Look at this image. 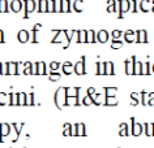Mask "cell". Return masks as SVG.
I'll return each instance as SVG.
<instances>
[{
  "label": "cell",
  "instance_id": "1",
  "mask_svg": "<svg viewBox=\"0 0 154 148\" xmlns=\"http://www.w3.org/2000/svg\"><path fill=\"white\" fill-rule=\"evenodd\" d=\"M73 69H75V71L79 75L85 74V57H82L81 61H80L79 64H76V66L73 68Z\"/></svg>",
  "mask_w": 154,
  "mask_h": 148
},
{
  "label": "cell",
  "instance_id": "2",
  "mask_svg": "<svg viewBox=\"0 0 154 148\" xmlns=\"http://www.w3.org/2000/svg\"><path fill=\"white\" fill-rule=\"evenodd\" d=\"M142 132V127L140 123H134V118H132V134L134 136H138Z\"/></svg>",
  "mask_w": 154,
  "mask_h": 148
},
{
  "label": "cell",
  "instance_id": "3",
  "mask_svg": "<svg viewBox=\"0 0 154 148\" xmlns=\"http://www.w3.org/2000/svg\"><path fill=\"white\" fill-rule=\"evenodd\" d=\"M120 127H122V131H120V135H128V131H127V125H124V123H122L120 125Z\"/></svg>",
  "mask_w": 154,
  "mask_h": 148
},
{
  "label": "cell",
  "instance_id": "4",
  "mask_svg": "<svg viewBox=\"0 0 154 148\" xmlns=\"http://www.w3.org/2000/svg\"><path fill=\"white\" fill-rule=\"evenodd\" d=\"M148 103H149L150 105H154V92L149 95V100H148Z\"/></svg>",
  "mask_w": 154,
  "mask_h": 148
},
{
  "label": "cell",
  "instance_id": "5",
  "mask_svg": "<svg viewBox=\"0 0 154 148\" xmlns=\"http://www.w3.org/2000/svg\"><path fill=\"white\" fill-rule=\"evenodd\" d=\"M99 40H101V42H106V40H107V34H106V33H101Z\"/></svg>",
  "mask_w": 154,
  "mask_h": 148
},
{
  "label": "cell",
  "instance_id": "6",
  "mask_svg": "<svg viewBox=\"0 0 154 148\" xmlns=\"http://www.w3.org/2000/svg\"><path fill=\"white\" fill-rule=\"evenodd\" d=\"M60 78V74H51L50 75V79L51 81H56V79H59Z\"/></svg>",
  "mask_w": 154,
  "mask_h": 148
},
{
  "label": "cell",
  "instance_id": "7",
  "mask_svg": "<svg viewBox=\"0 0 154 148\" xmlns=\"http://www.w3.org/2000/svg\"><path fill=\"white\" fill-rule=\"evenodd\" d=\"M50 68H51V70H56L57 68H59V64H57V62H51Z\"/></svg>",
  "mask_w": 154,
  "mask_h": 148
},
{
  "label": "cell",
  "instance_id": "8",
  "mask_svg": "<svg viewBox=\"0 0 154 148\" xmlns=\"http://www.w3.org/2000/svg\"><path fill=\"white\" fill-rule=\"evenodd\" d=\"M26 33H20V40H26Z\"/></svg>",
  "mask_w": 154,
  "mask_h": 148
},
{
  "label": "cell",
  "instance_id": "9",
  "mask_svg": "<svg viewBox=\"0 0 154 148\" xmlns=\"http://www.w3.org/2000/svg\"><path fill=\"white\" fill-rule=\"evenodd\" d=\"M122 47V43H114L112 44V48H120Z\"/></svg>",
  "mask_w": 154,
  "mask_h": 148
},
{
  "label": "cell",
  "instance_id": "10",
  "mask_svg": "<svg viewBox=\"0 0 154 148\" xmlns=\"http://www.w3.org/2000/svg\"><path fill=\"white\" fill-rule=\"evenodd\" d=\"M153 71H154V65H153Z\"/></svg>",
  "mask_w": 154,
  "mask_h": 148
}]
</instances>
